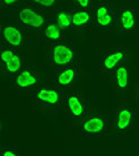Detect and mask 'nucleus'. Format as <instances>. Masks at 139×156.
<instances>
[{
  "label": "nucleus",
  "mask_w": 139,
  "mask_h": 156,
  "mask_svg": "<svg viewBox=\"0 0 139 156\" xmlns=\"http://www.w3.org/2000/svg\"><path fill=\"white\" fill-rule=\"evenodd\" d=\"M81 133L88 136H100L108 133L109 118L106 115L88 114L81 121Z\"/></svg>",
  "instance_id": "9d476101"
},
{
  "label": "nucleus",
  "mask_w": 139,
  "mask_h": 156,
  "mask_svg": "<svg viewBox=\"0 0 139 156\" xmlns=\"http://www.w3.org/2000/svg\"><path fill=\"white\" fill-rule=\"evenodd\" d=\"M1 40L2 47L18 50L26 43L25 27L20 23H1Z\"/></svg>",
  "instance_id": "39448f33"
},
{
  "label": "nucleus",
  "mask_w": 139,
  "mask_h": 156,
  "mask_svg": "<svg viewBox=\"0 0 139 156\" xmlns=\"http://www.w3.org/2000/svg\"><path fill=\"white\" fill-rule=\"evenodd\" d=\"M33 96L36 104L42 109H59L63 106L66 90L48 83H40L35 87Z\"/></svg>",
  "instance_id": "f257e3e1"
},
{
  "label": "nucleus",
  "mask_w": 139,
  "mask_h": 156,
  "mask_svg": "<svg viewBox=\"0 0 139 156\" xmlns=\"http://www.w3.org/2000/svg\"><path fill=\"white\" fill-rule=\"evenodd\" d=\"M24 67L25 66H24L23 58H22V55H20V53H18V51H17L16 55H14L6 65L2 66V69H4L6 73H8L10 76H14V75H16L17 73H20Z\"/></svg>",
  "instance_id": "f3484780"
},
{
  "label": "nucleus",
  "mask_w": 139,
  "mask_h": 156,
  "mask_svg": "<svg viewBox=\"0 0 139 156\" xmlns=\"http://www.w3.org/2000/svg\"><path fill=\"white\" fill-rule=\"evenodd\" d=\"M79 74H80V67L78 62L66 67L63 69H59L54 77V85L63 90H69L70 87H73L76 84Z\"/></svg>",
  "instance_id": "9b49d317"
},
{
  "label": "nucleus",
  "mask_w": 139,
  "mask_h": 156,
  "mask_svg": "<svg viewBox=\"0 0 139 156\" xmlns=\"http://www.w3.org/2000/svg\"><path fill=\"white\" fill-rule=\"evenodd\" d=\"M17 23L24 27L43 28L46 25V17L41 10L32 5H23L17 10Z\"/></svg>",
  "instance_id": "423d86ee"
},
{
  "label": "nucleus",
  "mask_w": 139,
  "mask_h": 156,
  "mask_svg": "<svg viewBox=\"0 0 139 156\" xmlns=\"http://www.w3.org/2000/svg\"><path fill=\"white\" fill-rule=\"evenodd\" d=\"M28 4L42 12L44 9H51V8L55 7L57 1L55 0H33V1H30Z\"/></svg>",
  "instance_id": "a211bd4d"
},
{
  "label": "nucleus",
  "mask_w": 139,
  "mask_h": 156,
  "mask_svg": "<svg viewBox=\"0 0 139 156\" xmlns=\"http://www.w3.org/2000/svg\"><path fill=\"white\" fill-rule=\"evenodd\" d=\"M16 6H18L17 0H5L1 2V8H14Z\"/></svg>",
  "instance_id": "4be33fe9"
},
{
  "label": "nucleus",
  "mask_w": 139,
  "mask_h": 156,
  "mask_svg": "<svg viewBox=\"0 0 139 156\" xmlns=\"http://www.w3.org/2000/svg\"><path fill=\"white\" fill-rule=\"evenodd\" d=\"M116 24V12L109 6L106 1H101L93 9V23L94 27L101 30H112L113 26Z\"/></svg>",
  "instance_id": "0eeeda50"
},
{
  "label": "nucleus",
  "mask_w": 139,
  "mask_h": 156,
  "mask_svg": "<svg viewBox=\"0 0 139 156\" xmlns=\"http://www.w3.org/2000/svg\"><path fill=\"white\" fill-rule=\"evenodd\" d=\"M62 109L67 119L75 121H83L89 114L88 105L78 92H66Z\"/></svg>",
  "instance_id": "7ed1b4c3"
},
{
  "label": "nucleus",
  "mask_w": 139,
  "mask_h": 156,
  "mask_svg": "<svg viewBox=\"0 0 139 156\" xmlns=\"http://www.w3.org/2000/svg\"><path fill=\"white\" fill-rule=\"evenodd\" d=\"M43 35L48 41V44H52V43L62 42L66 34L62 32V30L57 25L54 20H50L43 27Z\"/></svg>",
  "instance_id": "2eb2a0df"
},
{
  "label": "nucleus",
  "mask_w": 139,
  "mask_h": 156,
  "mask_svg": "<svg viewBox=\"0 0 139 156\" xmlns=\"http://www.w3.org/2000/svg\"><path fill=\"white\" fill-rule=\"evenodd\" d=\"M17 50H14V49H10V48H4L1 49V52H0V62H1V67L6 65V63L10 60V59L16 55Z\"/></svg>",
  "instance_id": "6ab92c4d"
},
{
  "label": "nucleus",
  "mask_w": 139,
  "mask_h": 156,
  "mask_svg": "<svg viewBox=\"0 0 139 156\" xmlns=\"http://www.w3.org/2000/svg\"><path fill=\"white\" fill-rule=\"evenodd\" d=\"M0 156H20V154L16 146L8 145V146H6V147L4 146V147L1 148Z\"/></svg>",
  "instance_id": "aec40b11"
},
{
  "label": "nucleus",
  "mask_w": 139,
  "mask_h": 156,
  "mask_svg": "<svg viewBox=\"0 0 139 156\" xmlns=\"http://www.w3.org/2000/svg\"><path fill=\"white\" fill-rule=\"evenodd\" d=\"M128 50L124 47H110L100 57V69L103 75L110 76L118 67L126 63Z\"/></svg>",
  "instance_id": "20e7f679"
},
{
  "label": "nucleus",
  "mask_w": 139,
  "mask_h": 156,
  "mask_svg": "<svg viewBox=\"0 0 139 156\" xmlns=\"http://www.w3.org/2000/svg\"><path fill=\"white\" fill-rule=\"evenodd\" d=\"M118 31L121 35H134L136 33L137 10L130 6H121L116 12Z\"/></svg>",
  "instance_id": "6e6552de"
},
{
  "label": "nucleus",
  "mask_w": 139,
  "mask_h": 156,
  "mask_svg": "<svg viewBox=\"0 0 139 156\" xmlns=\"http://www.w3.org/2000/svg\"><path fill=\"white\" fill-rule=\"evenodd\" d=\"M54 22L61 28L65 34H71L73 26V12L67 8H60L57 10L54 16Z\"/></svg>",
  "instance_id": "4468645a"
},
{
  "label": "nucleus",
  "mask_w": 139,
  "mask_h": 156,
  "mask_svg": "<svg viewBox=\"0 0 139 156\" xmlns=\"http://www.w3.org/2000/svg\"><path fill=\"white\" fill-rule=\"evenodd\" d=\"M113 82L116 85V90L120 92H128L130 90L132 86L131 80V71L129 69L127 62L118 67L112 74Z\"/></svg>",
  "instance_id": "ddd939ff"
},
{
  "label": "nucleus",
  "mask_w": 139,
  "mask_h": 156,
  "mask_svg": "<svg viewBox=\"0 0 139 156\" xmlns=\"http://www.w3.org/2000/svg\"><path fill=\"white\" fill-rule=\"evenodd\" d=\"M136 120V113L134 108L130 105H122L116 110V126L114 129L120 135L127 133L134 127Z\"/></svg>",
  "instance_id": "f8f14e48"
},
{
  "label": "nucleus",
  "mask_w": 139,
  "mask_h": 156,
  "mask_svg": "<svg viewBox=\"0 0 139 156\" xmlns=\"http://www.w3.org/2000/svg\"><path fill=\"white\" fill-rule=\"evenodd\" d=\"M134 94H135V100L136 103L139 105V83L135 86V90H134Z\"/></svg>",
  "instance_id": "5701e85b"
},
{
  "label": "nucleus",
  "mask_w": 139,
  "mask_h": 156,
  "mask_svg": "<svg viewBox=\"0 0 139 156\" xmlns=\"http://www.w3.org/2000/svg\"><path fill=\"white\" fill-rule=\"evenodd\" d=\"M46 58L52 67L63 69L66 67L73 65V61L76 59V52L71 47V44L66 41H62V42L48 44Z\"/></svg>",
  "instance_id": "f03ea898"
},
{
  "label": "nucleus",
  "mask_w": 139,
  "mask_h": 156,
  "mask_svg": "<svg viewBox=\"0 0 139 156\" xmlns=\"http://www.w3.org/2000/svg\"><path fill=\"white\" fill-rule=\"evenodd\" d=\"M10 83L15 90H33L41 82L34 67L25 66L20 73L10 77Z\"/></svg>",
  "instance_id": "1a4fd4ad"
},
{
  "label": "nucleus",
  "mask_w": 139,
  "mask_h": 156,
  "mask_svg": "<svg viewBox=\"0 0 139 156\" xmlns=\"http://www.w3.org/2000/svg\"><path fill=\"white\" fill-rule=\"evenodd\" d=\"M93 23V10H81L75 9L73 10V30L84 28Z\"/></svg>",
  "instance_id": "dca6fc26"
},
{
  "label": "nucleus",
  "mask_w": 139,
  "mask_h": 156,
  "mask_svg": "<svg viewBox=\"0 0 139 156\" xmlns=\"http://www.w3.org/2000/svg\"><path fill=\"white\" fill-rule=\"evenodd\" d=\"M73 4H75V6H76L77 9L91 10L93 6V1H91V0H76Z\"/></svg>",
  "instance_id": "412c9836"
}]
</instances>
